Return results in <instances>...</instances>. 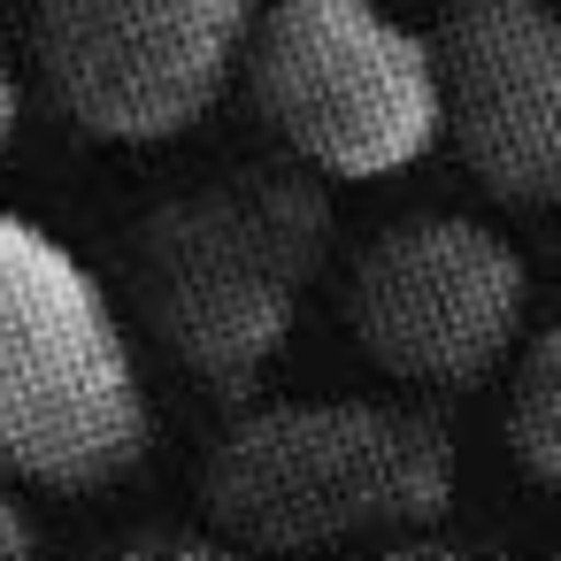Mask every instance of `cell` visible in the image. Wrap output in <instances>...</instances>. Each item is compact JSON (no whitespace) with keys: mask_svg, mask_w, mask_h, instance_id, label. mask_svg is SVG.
Returning <instances> with one entry per match:
<instances>
[{"mask_svg":"<svg viewBox=\"0 0 561 561\" xmlns=\"http://www.w3.org/2000/svg\"><path fill=\"white\" fill-rule=\"evenodd\" d=\"M147 446L154 408L108 285L47 224L0 216V477L101 492Z\"/></svg>","mask_w":561,"mask_h":561,"instance_id":"cell-1","label":"cell"},{"mask_svg":"<svg viewBox=\"0 0 561 561\" xmlns=\"http://www.w3.org/2000/svg\"><path fill=\"white\" fill-rule=\"evenodd\" d=\"M331 208L308 178L285 170H239L185 201H162L131 239V308L154 331V346L208 392H247L316 270H323Z\"/></svg>","mask_w":561,"mask_h":561,"instance_id":"cell-2","label":"cell"},{"mask_svg":"<svg viewBox=\"0 0 561 561\" xmlns=\"http://www.w3.org/2000/svg\"><path fill=\"white\" fill-rule=\"evenodd\" d=\"M454 500V446L423 408L392 400H277L239 415L201 507L224 546H354L438 523Z\"/></svg>","mask_w":561,"mask_h":561,"instance_id":"cell-3","label":"cell"},{"mask_svg":"<svg viewBox=\"0 0 561 561\" xmlns=\"http://www.w3.org/2000/svg\"><path fill=\"white\" fill-rule=\"evenodd\" d=\"M247 93L316 178H400L438 131V55L377 0H277L247 39Z\"/></svg>","mask_w":561,"mask_h":561,"instance_id":"cell-4","label":"cell"},{"mask_svg":"<svg viewBox=\"0 0 561 561\" xmlns=\"http://www.w3.org/2000/svg\"><path fill=\"white\" fill-rule=\"evenodd\" d=\"M254 16V0H32V55L70 131L162 147L247 70Z\"/></svg>","mask_w":561,"mask_h":561,"instance_id":"cell-5","label":"cell"},{"mask_svg":"<svg viewBox=\"0 0 561 561\" xmlns=\"http://www.w3.org/2000/svg\"><path fill=\"white\" fill-rule=\"evenodd\" d=\"M523 300L530 277L500 231L469 216H408L354 254L346 331L385 377L469 392L507 362Z\"/></svg>","mask_w":561,"mask_h":561,"instance_id":"cell-6","label":"cell"},{"mask_svg":"<svg viewBox=\"0 0 561 561\" xmlns=\"http://www.w3.org/2000/svg\"><path fill=\"white\" fill-rule=\"evenodd\" d=\"M438 131L507 208L561 201V16L546 0H461L431 39Z\"/></svg>","mask_w":561,"mask_h":561,"instance_id":"cell-7","label":"cell"},{"mask_svg":"<svg viewBox=\"0 0 561 561\" xmlns=\"http://www.w3.org/2000/svg\"><path fill=\"white\" fill-rule=\"evenodd\" d=\"M507 446H515V461L546 492H561V323L538 331L515 354V377H507Z\"/></svg>","mask_w":561,"mask_h":561,"instance_id":"cell-8","label":"cell"},{"mask_svg":"<svg viewBox=\"0 0 561 561\" xmlns=\"http://www.w3.org/2000/svg\"><path fill=\"white\" fill-rule=\"evenodd\" d=\"M39 546V530H32V515H24V500L0 484V561H16V553H32Z\"/></svg>","mask_w":561,"mask_h":561,"instance_id":"cell-9","label":"cell"},{"mask_svg":"<svg viewBox=\"0 0 561 561\" xmlns=\"http://www.w3.org/2000/svg\"><path fill=\"white\" fill-rule=\"evenodd\" d=\"M16 116H24V93H16L9 55H0V154H9V139H16Z\"/></svg>","mask_w":561,"mask_h":561,"instance_id":"cell-10","label":"cell"}]
</instances>
